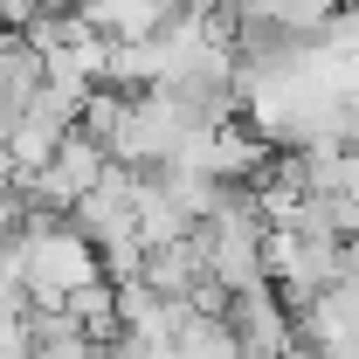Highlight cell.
<instances>
[{"label": "cell", "instance_id": "3", "mask_svg": "<svg viewBox=\"0 0 359 359\" xmlns=\"http://www.w3.org/2000/svg\"><path fill=\"white\" fill-rule=\"evenodd\" d=\"M42 14H48V0H0V28H14V35H28Z\"/></svg>", "mask_w": 359, "mask_h": 359}, {"label": "cell", "instance_id": "2", "mask_svg": "<svg viewBox=\"0 0 359 359\" xmlns=\"http://www.w3.org/2000/svg\"><path fill=\"white\" fill-rule=\"evenodd\" d=\"M69 132H76V125H62V118H55L48 104H35V111H28V118L14 125V138H7V152H14V166H21V173L35 180V173L48 166V159L62 152V138H69Z\"/></svg>", "mask_w": 359, "mask_h": 359}, {"label": "cell", "instance_id": "1", "mask_svg": "<svg viewBox=\"0 0 359 359\" xmlns=\"http://www.w3.org/2000/svg\"><path fill=\"white\" fill-rule=\"evenodd\" d=\"M132 208H138V242H145V249H173V242H187V235H194L187 208L159 187V173H152V166L138 173V201H132Z\"/></svg>", "mask_w": 359, "mask_h": 359}]
</instances>
